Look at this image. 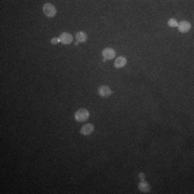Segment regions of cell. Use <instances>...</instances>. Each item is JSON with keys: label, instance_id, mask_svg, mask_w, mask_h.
Here are the masks:
<instances>
[{"label": "cell", "instance_id": "9c48e42d", "mask_svg": "<svg viewBox=\"0 0 194 194\" xmlns=\"http://www.w3.org/2000/svg\"><path fill=\"white\" fill-rule=\"evenodd\" d=\"M138 188H139V190L141 191V192H144V193H148L149 191H150V189H151L150 186H149V183H147L144 180H142L141 182H140Z\"/></svg>", "mask_w": 194, "mask_h": 194}, {"label": "cell", "instance_id": "5b68a950", "mask_svg": "<svg viewBox=\"0 0 194 194\" xmlns=\"http://www.w3.org/2000/svg\"><path fill=\"white\" fill-rule=\"evenodd\" d=\"M102 55H104L105 59H113L116 56V51L111 48H107L102 50Z\"/></svg>", "mask_w": 194, "mask_h": 194}, {"label": "cell", "instance_id": "6da1fadb", "mask_svg": "<svg viewBox=\"0 0 194 194\" xmlns=\"http://www.w3.org/2000/svg\"><path fill=\"white\" fill-rule=\"evenodd\" d=\"M74 118H76V120L78 122H85L90 118V112H88V110H86V109H79L74 113Z\"/></svg>", "mask_w": 194, "mask_h": 194}, {"label": "cell", "instance_id": "7c38bea8", "mask_svg": "<svg viewBox=\"0 0 194 194\" xmlns=\"http://www.w3.org/2000/svg\"><path fill=\"white\" fill-rule=\"evenodd\" d=\"M51 42H52L53 44L58 43V42H59V38H58V39H52V41H51Z\"/></svg>", "mask_w": 194, "mask_h": 194}, {"label": "cell", "instance_id": "52a82bcc", "mask_svg": "<svg viewBox=\"0 0 194 194\" xmlns=\"http://www.w3.org/2000/svg\"><path fill=\"white\" fill-rule=\"evenodd\" d=\"M190 28H191V24L189 22H187V21H182V22H180L178 24V29H179V31H181V32L189 31Z\"/></svg>", "mask_w": 194, "mask_h": 194}, {"label": "cell", "instance_id": "4fadbf2b", "mask_svg": "<svg viewBox=\"0 0 194 194\" xmlns=\"http://www.w3.org/2000/svg\"><path fill=\"white\" fill-rule=\"evenodd\" d=\"M139 178L141 179V180H144V174H142V173H140V174H139Z\"/></svg>", "mask_w": 194, "mask_h": 194}, {"label": "cell", "instance_id": "8fae6325", "mask_svg": "<svg viewBox=\"0 0 194 194\" xmlns=\"http://www.w3.org/2000/svg\"><path fill=\"white\" fill-rule=\"evenodd\" d=\"M168 26L170 27H177L178 26V23H177V21L175 20V18H170V20H168Z\"/></svg>", "mask_w": 194, "mask_h": 194}, {"label": "cell", "instance_id": "277c9868", "mask_svg": "<svg viewBox=\"0 0 194 194\" xmlns=\"http://www.w3.org/2000/svg\"><path fill=\"white\" fill-rule=\"evenodd\" d=\"M73 40V38H72V36L68 32H63L62 35L59 36V41L62 42L63 44H70Z\"/></svg>", "mask_w": 194, "mask_h": 194}, {"label": "cell", "instance_id": "3957f363", "mask_svg": "<svg viewBox=\"0 0 194 194\" xmlns=\"http://www.w3.org/2000/svg\"><path fill=\"white\" fill-rule=\"evenodd\" d=\"M111 90L109 86L107 85H102L98 88V94L100 95L102 97H109L111 95Z\"/></svg>", "mask_w": 194, "mask_h": 194}, {"label": "cell", "instance_id": "30bf717a", "mask_svg": "<svg viewBox=\"0 0 194 194\" xmlns=\"http://www.w3.org/2000/svg\"><path fill=\"white\" fill-rule=\"evenodd\" d=\"M76 37H77V40H78V42H84V41H86V39H88V35H86L85 32H83V31L77 32Z\"/></svg>", "mask_w": 194, "mask_h": 194}, {"label": "cell", "instance_id": "7a4b0ae2", "mask_svg": "<svg viewBox=\"0 0 194 194\" xmlns=\"http://www.w3.org/2000/svg\"><path fill=\"white\" fill-rule=\"evenodd\" d=\"M56 8L52 3H45L43 6V13L45 14L48 17H53L56 15Z\"/></svg>", "mask_w": 194, "mask_h": 194}, {"label": "cell", "instance_id": "8992f818", "mask_svg": "<svg viewBox=\"0 0 194 194\" xmlns=\"http://www.w3.org/2000/svg\"><path fill=\"white\" fill-rule=\"evenodd\" d=\"M94 132V126L92 124H84L82 127H81V134L82 135H91Z\"/></svg>", "mask_w": 194, "mask_h": 194}, {"label": "cell", "instance_id": "ba28073f", "mask_svg": "<svg viewBox=\"0 0 194 194\" xmlns=\"http://www.w3.org/2000/svg\"><path fill=\"white\" fill-rule=\"evenodd\" d=\"M126 63H127L126 58L123 57V56H120V57L116 58V62H114V66H116V68H122V67H124L126 65Z\"/></svg>", "mask_w": 194, "mask_h": 194}]
</instances>
